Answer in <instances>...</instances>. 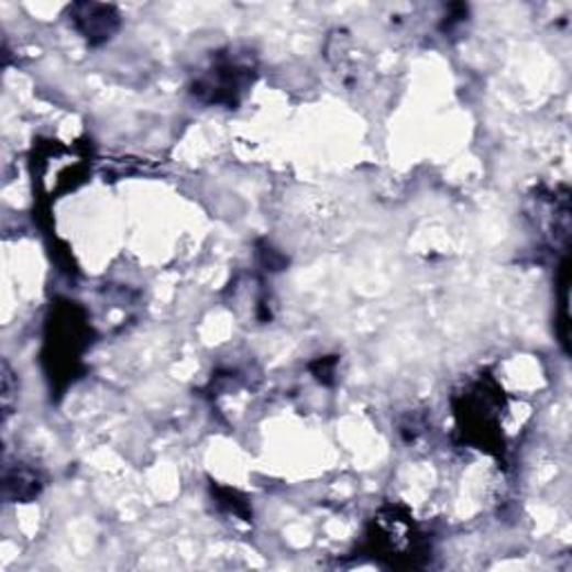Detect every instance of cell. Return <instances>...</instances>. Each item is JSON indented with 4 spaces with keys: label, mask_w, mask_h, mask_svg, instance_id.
Masks as SVG:
<instances>
[{
    "label": "cell",
    "mask_w": 572,
    "mask_h": 572,
    "mask_svg": "<svg viewBox=\"0 0 572 572\" xmlns=\"http://www.w3.org/2000/svg\"><path fill=\"white\" fill-rule=\"evenodd\" d=\"M249 72L251 67L240 65L233 58H224L199 77L193 92L210 103H235L238 95L249 86Z\"/></svg>",
    "instance_id": "1"
},
{
    "label": "cell",
    "mask_w": 572,
    "mask_h": 572,
    "mask_svg": "<svg viewBox=\"0 0 572 572\" xmlns=\"http://www.w3.org/2000/svg\"><path fill=\"white\" fill-rule=\"evenodd\" d=\"M72 23L92 43H106L112 38V34L119 30V14L110 6H97V3H84L72 6L69 10Z\"/></svg>",
    "instance_id": "2"
},
{
    "label": "cell",
    "mask_w": 572,
    "mask_h": 572,
    "mask_svg": "<svg viewBox=\"0 0 572 572\" xmlns=\"http://www.w3.org/2000/svg\"><path fill=\"white\" fill-rule=\"evenodd\" d=\"M41 492V481L34 472H28V470H16L12 474L6 476V494L12 496V498H21V501H28L32 496H36Z\"/></svg>",
    "instance_id": "3"
}]
</instances>
